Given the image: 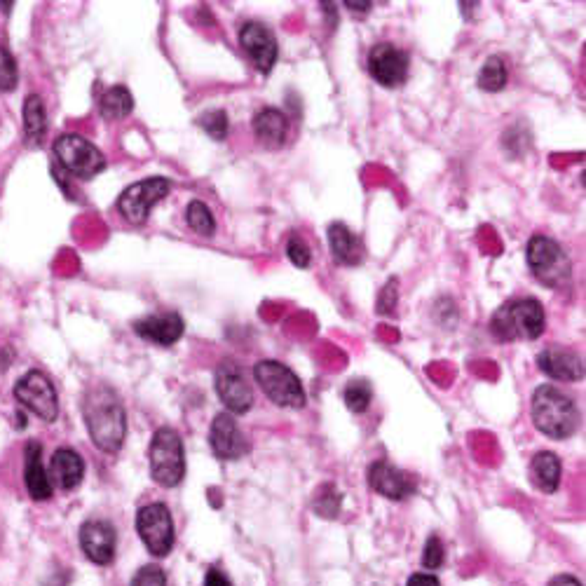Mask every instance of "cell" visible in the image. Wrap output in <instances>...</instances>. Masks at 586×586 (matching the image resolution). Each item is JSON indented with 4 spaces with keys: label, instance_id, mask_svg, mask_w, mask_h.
Returning <instances> with one entry per match:
<instances>
[{
    "label": "cell",
    "instance_id": "cell-1",
    "mask_svg": "<svg viewBox=\"0 0 586 586\" xmlns=\"http://www.w3.org/2000/svg\"><path fill=\"white\" fill-rule=\"evenodd\" d=\"M83 415L92 444L108 455L118 453L125 444L127 415L118 394L108 385H97L85 394Z\"/></svg>",
    "mask_w": 586,
    "mask_h": 586
},
{
    "label": "cell",
    "instance_id": "cell-2",
    "mask_svg": "<svg viewBox=\"0 0 586 586\" xmlns=\"http://www.w3.org/2000/svg\"><path fill=\"white\" fill-rule=\"evenodd\" d=\"M547 329V312L535 298H511L490 317L488 331L497 343L537 340Z\"/></svg>",
    "mask_w": 586,
    "mask_h": 586
},
{
    "label": "cell",
    "instance_id": "cell-3",
    "mask_svg": "<svg viewBox=\"0 0 586 586\" xmlns=\"http://www.w3.org/2000/svg\"><path fill=\"white\" fill-rule=\"evenodd\" d=\"M530 415H533V425L554 441L570 439L579 427V411L575 401L568 394L556 390L554 385L537 387L533 392V401H530Z\"/></svg>",
    "mask_w": 586,
    "mask_h": 586
},
{
    "label": "cell",
    "instance_id": "cell-4",
    "mask_svg": "<svg viewBox=\"0 0 586 586\" xmlns=\"http://www.w3.org/2000/svg\"><path fill=\"white\" fill-rule=\"evenodd\" d=\"M148 462H151L153 481L162 488H176L186 476V451L183 439L172 427H160L153 434L151 448H148Z\"/></svg>",
    "mask_w": 586,
    "mask_h": 586
},
{
    "label": "cell",
    "instance_id": "cell-5",
    "mask_svg": "<svg viewBox=\"0 0 586 586\" xmlns=\"http://www.w3.org/2000/svg\"><path fill=\"white\" fill-rule=\"evenodd\" d=\"M526 261L535 279L549 289H561L570 282L572 265L561 244L547 235H535L528 240Z\"/></svg>",
    "mask_w": 586,
    "mask_h": 586
},
{
    "label": "cell",
    "instance_id": "cell-6",
    "mask_svg": "<svg viewBox=\"0 0 586 586\" xmlns=\"http://www.w3.org/2000/svg\"><path fill=\"white\" fill-rule=\"evenodd\" d=\"M254 380L261 387V392L275 406L282 408H303L305 406V390L301 378L293 373L289 366L279 361H258L254 366Z\"/></svg>",
    "mask_w": 586,
    "mask_h": 586
},
{
    "label": "cell",
    "instance_id": "cell-7",
    "mask_svg": "<svg viewBox=\"0 0 586 586\" xmlns=\"http://www.w3.org/2000/svg\"><path fill=\"white\" fill-rule=\"evenodd\" d=\"M54 155H57L61 169L83 181L94 179L106 169L104 153L80 134H61L54 141Z\"/></svg>",
    "mask_w": 586,
    "mask_h": 586
},
{
    "label": "cell",
    "instance_id": "cell-8",
    "mask_svg": "<svg viewBox=\"0 0 586 586\" xmlns=\"http://www.w3.org/2000/svg\"><path fill=\"white\" fill-rule=\"evenodd\" d=\"M136 533L153 556L165 558L174 549V519L167 504L151 502L136 511Z\"/></svg>",
    "mask_w": 586,
    "mask_h": 586
},
{
    "label": "cell",
    "instance_id": "cell-9",
    "mask_svg": "<svg viewBox=\"0 0 586 586\" xmlns=\"http://www.w3.org/2000/svg\"><path fill=\"white\" fill-rule=\"evenodd\" d=\"M172 190V181L162 179V176H151V179H143L134 186L122 190L118 197V211L132 226H141L148 221L155 204H160Z\"/></svg>",
    "mask_w": 586,
    "mask_h": 586
},
{
    "label": "cell",
    "instance_id": "cell-10",
    "mask_svg": "<svg viewBox=\"0 0 586 586\" xmlns=\"http://www.w3.org/2000/svg\"><path fill=\"white\" fill-rule=\"evenodd\" d=\"M214 385L216 394L221 399V404L226 406L230 415H244L254 406V390H251L247 371L242 369L237 361H223L218 364L214 373Z\"/></svg>",
    "mask_w": 586,
    "mask_h": 586
},
{
    "label": "cell",
    "instance_id": "cell-11",
    "mask_svg": "<svg viewBox=\"0 0 586 586\" xmlns=\"http://www.w3.org/2000/svg\"><path fill=\"white\" fill-rule=\"evenodd\" d=\"M15 399L24 408H29L33 415H38L40 420H57L59 397L52 380L43 371H29L24 378H19V383L15 385Z\"/></svg>",
    "mask_w": 586,
    "mask_h": 586
},
{
    "label": "cell",
    "instance_id": "cell-12",
    "mask_svg": "<svg viewBox=\"0 0 586 586\" xmlns=\"http://www.w3.org/2000/svg\"><path fill=\"white\" fill-rule=\"evenodd\" d=\"M366 68H369L371 78L383 87H401L408 80V71H411V59L401 47L392 43H378L371 47L369 59H366Z\"/></svg>",
    "mask_w": 586,
    "mask_h": 586
},
{
    "label": "cell",
    "instance_id": "cell-13",
    "mask_svg": "<svg viewBox=\"0 0 586 586\" xmlns=\"http://www.w3.org/2000/svg\"><path fill=\"white\" fill-rule=\"evenodd\" d=\"M240 47L258 73L270 76V71L277 64L279 45L268 24L244 22L240 29Z\"/></svg>",
    "mask_w": 586,
    "mask_h": 586
},
{
    "label": "cell",
    "instance_id": "cell-14",
    "mask_svg": "<svg viewBox=\"0 0 586 586\" xmlns=\"http://www.w3.org/2000/svg\"><path fill=\"white\" fill-rule=\"evenodd\" d=\"M209 446L218 460H242L251 451L247 436L230 413H221L209 425Z\"/></svg>",
    "mask_w": 586,
    "mask_h": 586
},
{
    "label": "cell",
    "instance_id": "cell-15",
    "mask_svg": "<svg viewBox=\"0 0 586 586\" xmlns=\"http://www.w3.org/2000/svg\"><path fill=\"white\" fill-rule=\"evenodd\" d=\"M369 486L387 500L401 502L415 493V479L404 469L394 467L392 462L378 460L369 467Z\"/></svg>",
    "mask_w": 586,
    "mask_h": 586
},
{
    "label": "cell",
    "instance_id": "cell-16",
    "mask_svg": "<svg viewBox=\"0 0 586 586\" xmlns=\"http://www.w3.org/2000/svg\"><path fill=\"white\" fill-rule=\"evenodd\" d=\"M80 549L85 551V556L97 565H111L115 561V528L108 521L92 519L85 521L80 528Z\"/></svg>",
    "mask_w": 586,
    "mask_h": 586
},
{
    "label": "cell",
    "instance_id": "cell-17",
    "mask_svg": "<svg viewBox=\"0 0 586 586\" xmlns=\"http://www.w3.org/2000/svg\"><path fill=\"white\" fill-rule=\"evenodd\" d=\"M134 333L148 343L169 347L176 345L183 338V331H186V324H183V317L179 312H165V315H148L136 319L132 324Z\"/></svg>",
    "mask_w": 586,
    "mask_h": 586
},
{
    "label": "cell",
    "instance_id": "cell-18",
    "mask_svg": "<svg viewBox=\"0 0 586 586\" xmlns=\"http://www.w3.org/2000/svg\"><path fill=\"white\" fill-rule=\"evenodd\" d=\"M537 366L544 376L561 383H577L584 378V361L579 359V354L561 345H551L537 354Z\"/></svg>",
    "mask_w": 586,
    "mask_h": 586
},
{
    "label": "cell",
    "instance_id": "cell-19",
    "mask_svg": "<svg viewBox=\"0 0 586 586\" xmlns=\"http://www.w3.org/2000/svg\"><path fill=\"white\" fill-rule=\"evenodd\" d=\"M50 483L52 488L57 486L59 490H73L78 488L85 479V460L80 458V453L73 448H59L54 451L50 460Z\"/></svg>",
    "mask_w": 586,
    "mask_h": 586
},
{
    "label": "cell",
    "instance_id": "cell-20",
    "mask_svg": "<svg viewBox=\"0 0 586 586\" xmlns=\"http://www.w3.org/2000/svg\"><path fill=\"white\" fill-rule=\"evenodd\" d=\"M251 125L258 143L268 151H279L289 141V118L279 108H261Z\"/></svg>",
    "mask_w": 586,
    "mask_h": 586
},
{
    "label": "cell",
    "instance_id": "cell-21",
    "mask_svg": "<svg viewBox=\"0 0 586 586\" xmlns=\"http://www.w3.org/2000/svg\"><path fill=\"white\" fill-rule=\"evenodd\" d=\"M24 483H26V490H29V495L36 502L50 500L54 493L50 476H47V469L43 467V446H40L38 441H29V444H26Z\"/></svg>",
    "mask_w": 586,
    "mask_h": 586
},
{
    "label": "cell",
    "instance_id": "cell-22",
    "mask_svg": "<svg viewBox=\"0 0 586 586\" xmlns=\"http://www.w3.org/2000/svg\"><path fill=\"white\" fill-rule=\"evenodd\" d=\"M326 235H329V247H331V254L336 258L338 265H347V268H354V265H359L364 261V242H361L359 235H354L350 228L345 226V223H331L329 230H326Z\"/></svg>",
    "mask_w": 586,
    "mask_h": 586
},
{
    "label": "cell",
    "instance_id": "cell-23",
    "mask_svg": "<svg viewBox=\"0 0 586 586\" xmlns=\"http://www.w3.org/2000/svg\"><path fill=\"white\" fill-rule=\"evenodd\" d=\"M561 476L563 465L556 453L542 451L535 455L533 462H530V483H533L540 493H556L558 486H561Z\"/></svg>",
    "mask_w": 586,
    "mask_h": 586
},
{
    "label": "cell",
    "instance_id": "cell-24",
    "mask_svg": "<svg viewBox=\"0 0 586 586\" xmlns=\"http://www.w3.org/2000/svg\"><path fill=\"white\" fill-rule=\"evenodd\" d=\"M134 111V97L127 87L115 85L101 92L99 97V113L104 120H122Z\"/></svg>",
    "mask_w": 586,
    "mask_h": 586
},
{
    "label": "cell",
    "instance_id": "cell-25",
    "mask_svg": "<svg viewBox=\"0 0 586 586\" xmlns=\"http://www.w3.org/2000/svg\"><path fill=\"white\" fill-rule=\"evenodd\" d=\"M47 132L45 104L38 94H29L24 101V134L31 143H40Z\"/></svg>",
    "mask_w": 586,
    "mask_h": 586
},
{
    "label": "cell",
    "instance_id": "cell-26",
    "mask_svg": "<svg viewBox=\"0 0 586 586\" xmlns=\"http://www.w3.org/2000/svg\"><path fill=\"white\" fill-rule=\"evenodd\" d=\"M507 80H509V71H507V64H504L502 57H493L486 59V64L481 66L479 71V78H476V85H479V90L483 92H502L504 87H507Z\"/></svg>",
    "mask_w": 586,
    "mask_h": 586
},
{
    "label": "cell",
    "instance_id": "cell-27",
    "mask_svg": "<svg viewBox=\"0 0 586 586\" xmlns=\"http://www.w3.org/2000/svg\"><path fill=\"white\" fill-rule=\"evenodd\" d=\"M186 221L193 233L202 237H211L216 233V218L211 209L202 200H193L186 209Z\"/></svg>",
    "mask_w": 586,
    "mask_h": 586
},
{
    "label": "cell",
    "instance_id": "cell-28",
    "mask_svg": "<svg viewBox=\"0 0 586 586\" xmlns=\"http://www.w3.org/2000/svg\"><path fill=\"white\" fill-rule=\"evenodd\" d=\"M371 399H373V387H371L369 380L354 378L345 385L343 401L352 413H364L366 408L371 406Z\"/></svg>",
    "mask_w": 586,
    "mask_h": 586
},
{
    "label": "cell",
    "instance_id": "cell-29",
    "mask_svg": "<svg viewBox=\"0 0 586 586\" xmlns=\"http://www.w3.org/2000/svg\"><path fill=\"white\" fill-rule=\"evenodd\" d=\"M340 504H343V495L338 493L333 483H324L312 497V511L322 519H336L340 514Z\"/></svg>",
    "mask_w": 586,
    "mask_h": 586
},
{
    "label": "cell",
    "instance_id": "cell-30",
    "mask_svg": "<svg viewBox=\"0 0 586 586\" xmlns=\"http://www.w3.org/2000/svg\"><path fill=\"white\" fill-rule=\"evenodd\" d=\"M197 125L209 139L214 141H226L228 132H230V122H228V113L223 108H216V111H207L197 118Z\"/></svg>",
    "mask_w": 586,
    "mask_h": 586
},
{
    "label": "cell",
    "instance_id": "cell-31",
    "mask_svg": "<svg viewBox=\"0 0 586 586\" xmlns=\"http://www.w3.org/2000/svg\"><path fill=\"white\" fill-rule=\"evenodd\" d=\"M19 83V68L12 54L0 47V92H12Z\"/></svg>",
    "mask_w": 586,
    "mask_h": 586
},
{
    "label": "cell",
    "instance_id": "cell-32",
    "mask_svg": "<svg viewBox=\"0 0 586 586\" xmlns=\"http://www.w3.org/2000/svg\"><path fill=\"white\" fill-rule=\"evenodd\" d=\"M286 256H289V261L301 270H308L312 265V251L301 235H291L289 240H286Z\"/></svg>",
    "mask_w": 586,
    "mask_h": 586
},
{
    "label": "cell",
    "instance_id": "cell-33",
    "mask_svg": "<svg viewBox=\"0 0 586 586\" xmlns=\"http://www.w3.org/2000/svg\"><path fill=\"white\" fill-rule=\"evenodd\" d=\"M397 303H399V279L390 277V282H387L378 293V303H376L378 315H394V312H397Z\"/></svg>",
    "mask_w": 586,
    "mask_h": 586
},
{
    "label": "cell",
    "instance_id": "cell-34",
    "mask_svg": "<svg viewBox=\"0 0 586 586\" xmlns=\"http://www.w3.org/2000/svg\"><path fill=\"white\" fill-rule=\"evenodd\" d=\"M446 561V549L444 542L439 540L436 535H429V540L425 542V549H422V565L427 570H439L441 565Z\"/></svg>",
    "mask_w": 586,
    "mask_h": 586
},
{
    "label": "cell",
    "instance_id": "cell-35",
    "mask_svg": "<svg viewBox=\"0 0 586 586\" xmlns=\"http://www.w3.org/2000/svg\"><path fill=\"white\" fill-rule=\"evenodd\" d=\"M129 586H167V575L160 565H143L134 572Z\"/></svg>",
    "mask_w": 586,
    "mask_h": 586
},
{
    "label": "cell",
    "instance_id": "cell-36",
    "mask_svg": "<svg viewBox=\"0 0 586 586\" xmlns=\"http://www.w3.org/2000/svg\"><path fill=\"white\" fill-rule=\"evenodd\" d=\"M204 586H233V582H230L226 572H221L218 568H211V570H207V575H204Z\"/></svg>",
    "mask_w": 586,
    "mask_h": 586
},
{
    "label": "cell",
    "instance_id": "cell-37",
    "mask_svg": "<svg viewBox=\"0 0 586 586\" xmlns=\"http://www.w3.org/2000/svg\"><path fill=\"white\" fill-rule=\"evenodd\" d=\"M406 586H441V584L439 579L429 575V572H415V575H411V579H408Z\"/></svg>",
    "mask_w": 586,
    "mask_h": 586
},
{
    "label": "cell",
    "instance_id": "cell-38",
    "mask_svg": "<svg viewBox=\"0 0 586 586\" xmlns=\"http://www.w3.org/2000/svg\"><path fill=\"white\" fill-rule=\"evenodd\" d=\"M547 586H584V584L572 575H556Z\"/></svg>",
    "mask_w": 586,
    "mask_h": 586
},
{
    "label": "cell",
    "instance_id": "cell-39",
    "mask_svg": "<svg viewBox=\"0 0 586 586\" xmlns=\"http://www.w3.org/2000/svg\"><path fill=\"white\" fill-rule=\"evenodd\" d=\"M345 8L352 10V12H361V15H366V12H369L373 5L371 3H347Z\"/></svg>",
    "mask_w": 586,
    "mask_h": 586
}]
</instances>
